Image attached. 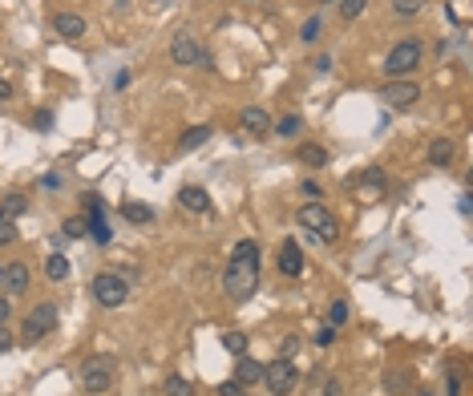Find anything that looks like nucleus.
Masks as SVG:
<instances>
[{"mask_svg":"<svg viewBox=\"0 0 473 396\" xmlns=\"http://www.w3.org/2000/svg\"><path fill=\"white\" fill-rule=\"evenodd\" d=\"M53 33L65 37V41H77V37H85V21H81L77 13H57L53 16Z\"/></svg>","mask_w":473,"mask_h":396,"instance_id":"nucleus-14","label":"nucleus"},{"mask_svg":"<svg viewBox=\"0 0 473 396\" xmlns=\"http://www.w3.org/2000/svg\"><path fill=\"white\" fill-rule=\"evenodd\" d=\"M4 223H9V219H4V211H0V226H4Z\"/></svg>","mask_w":473,"mask_h":396,"instance_id":"nucleus-47","label":"nucleus"},{"mask_svg":"<svg viewBox=\"0 0 473 396\" xmlns=\"http://www.w3.org/2000/svg\"><path fill=\"white\" fill-rule=\"evenodd\" d=\"M235 380L243 384V388H255V384L263 380V364H259V360H251L247 352H243V356H239V364H235Z\"/></svg>","mask_w":473,"mask_h":396,"instance_id":"nucleus-15","label":"nucleus"},{"mask_svg":"<svg viewBox=\"0 0 473 396\" xmlns=\"http://www.w3.org/2000/svg\"><path fill=\"white\" fill-rule=\"evenodd\" d=\"M45 275H49L53 283H61V279H69V259H65L61 251H53L49 259H45Z\"/></svg>","mask_w":473,"mask_h":396,"instance_id":"nucleus-21","label":"nucleus"},{"mask_svg":"<svg viewBox=\"0 0 473 396\" xmlns=\"http://www.w3.org/2000/svg\"><path fill=\"white\" fill-rule=\"evenodd\" d=\"M33 122H37V130H49V125H53V113H49V110H41L37 118H33Z\"/></svg>","mask_w":473,"mask_h":396,"instance_id":"nucleus-40","label":"nucleus"},{"mask_svg":"<svg viewBox=\"0 0 473 396\" xmlns=\"http://www.w3.org/2000/svg\"><path fill=\"white\" fill-rule=\"evenodd\" d=\"M4 279H9V291H13V296H25L28 291V267L25 263H9V267H4Z\"/></svg>","mask_w":473,"mask_h":396,"instance_id":"nucleus-18","label":"nucleus"},{"mask_svg":"<svg viewBox=\"0 0 473 396\" xmlns=\"http://www.w3.org/2000/svg\"><path fill=\"white\" fill-rule=\"evenodd\" d=\"M231 259H235V263H259V243H251V239H239L235 251H231Z\"/></svg>","mask_w":473,"mask_h":396,"instance_id":"nucleus-23","label":"nucleus"},{"mask_svg":"<svg viewBox=\"0 0 473 396\" xmlns=\"http://www.w3.org/2000/svg\"><path fill=\"white\" fill-rule=\"evenodd\" d=\"M296 219H299V226H303V231L320 235L324 243H336V239H340V219L328 211L324 202H308V207H299Z\"/></svg>","mask_w":473,"mask_h":396,"instance_id":"nucleus-3","label":"nucleus"},{"mask_svg":"<svg viewBox=\"0 0 473 396\" xmlns=\"http://www.w3.org/2000/svg\"><path fill=\"white\" fill-rule=\"evenodd\" d=\"M425 9V0H393V13L400 16V21H409V16H417Z\"/></svg>","mask_w":473,"mask_h":396,"instance_id":"nucleus-29","label":"nucleus"},{"mask_svg":"<svg viewBox=\"0 0 473 396\" xmlns=\"http://www.w3.org/2000/svg\"><path fill=\"white\" fill-rule=\"evenodd\" d=\"M13 344H16V340H13V332H9V328H0V356H4V352H9Z\"/></svg>","mask_w":473,"mask_h":396,"instance_id":"nucleus-38","label":"nucleus"},{"mask_svg":"<svg viewBox=\"0 0 473 396\" xmlns=\"http://www.w3.org/2000/svg\"><path fill=\"white\" fill-rule=\"evenodd\" d=\"M324 396H344V384H340V380H328Z\"/></svg>","mask_w":473,"mask_h":396,"instance_id":"nucleus-41","label":"nucleus"},{"mask_svg":"<svg viewBox=\"0 0 473 396\" xmlns=\"http://www.w3.org/2000/svg\"><path fill=\"white\" fill-rule=\"evenodd\" d=\"M279 271H284L287 279L303 275V251H299L296 239H284V243H279Z\"/></svg>","mask_w":473,"mask_h":396,"instance_id":"nucleus-10","label":"nucleus"},{"mask_svg":"<svg viewBox=\"0 0 473 396\" xmlns=\"http://www.w3.org/2000/svg\"><path fill=\"white\" fill-rule=\"evenodd\" d=\"M57 303H37V308L25 316V344H37V340H45V335L57 328Z\"/></svg>","mask_w":473,"mask_h":396,"instance_id":"nucleus-6","label":"nucleus"},{"mask_svg":"<svg viewBox=\"0 0 473 396\" xmlns=\"http://www.w3.org/2000/svg\"><path fill=\"white\" fill-rule=\"evenodd\" d=\"M223 348L231 356H243L247 352V332H223Z\"/></svg>","mask_w":473,"mask_h":396,"instance_id":"nucleus-28","label":"nucleus"},{"mask_svg":"<svg viewBox=\"0 0 473 396\" xmlns=\"http://www.w3.org/2000/svg\"><path fill=\"white\" fill-rule=\"evenodd\" d=\"M296 158L303 162V166H316V170H320V166H328V162H332V154H328L324 146L308 142V146H299V150H296Z\"/></svg>","mask_w":473,"mask_h":396,"instance_id":"nucleus-19","label":"nucleus"},{"mask_svg":"<svg viewBox=\"0 0 473 396\" xmlns=\"http://www.w3.org/2000/svg\"><path fill=\"white\" fill-rule=\"evenodd\" d=\"M412 396H433V392H412Z\"/></svg>","mask_w":473,"mask_h":396,"instance_id":"nucleus-48","label":"nucleus"},{"mask_svg":"<svg viewBox=\"0 0 473 396\" xmlns=\"http://www.w3.org/2000/svg\"><path fill=\"white\" fill-rule=\"evenodd\" d=\"M332 340H336V328H332V323H328V328H320V335H316V344H320V348H328Z\"/></svg>","mask_w":473,"mask_h":396,"instance_id":"nucleus-37","label":"nucleus"},{"mask_svg":"<svg viewBox=\"0 0 473 396\" xmlns=\"http://www.w3.org/2000/svg\"><path fill=\"white\" fill-rule=\"evenodd\" d=\"M380 101L388 110H412L421 101V85L417 81H385L380 85Z\"/></svg>","mask_w":473,"mask_h":396,"instance_id":"nucleus-9","label":"nucleus"},{"mask_svg":"<svg viewBox=\"0 0 473 396\" xmlns=\"http://www.w3.org/2000/svg\"><path fill=\"white\" fill-rule=\"evenodd\" d=\"M162 392H166V396H194V384H190L187 376H166Z\"/></svg>","mask_w":473,"mask_h":396,"instance_id":"nucleus-25","label":"nucleus"},{"mask_svg":"<svg viewBox=\"0 0 473 396\" xmlns=\"http://www.w3.org/2000/svg\"><path fill=\"white\" fill-rule=\"evenodd\" d=\"M202 41L194 37V33H187V28H182V33H175V41H170V61L178 65V69H194V65L202 61Z\"/></svg>","mask_w":473,"mask_h":396,"instance_id":"nucleus-7","label":"nucleus"},{"mask_svg":"<svg viewBox=\"0 0 473 396\" xmlns=\"http://www.w3.org/2000/svg\"><path fill=\"white\" fill-rule=\"evenodd\" d=\"M328 323H332V328H344V323H348V299H336V303H332Z\"/></svg>","mask_w":473,"mask_h":396,"instance_id":"nucleus-31","label":"nucleus"},{"mask_svg":"<svg viewBox=\"0 0 473 396\" xmlns=\"http://www.w3.org/2000/svg\"><path fill=\"white\" fill-rule=\"evenodd\" d=\"M0 279H4V263H0Z\"/></svg>","mask_w":473,"mask_h":396,"instance_id":"nucleus-49","label":"nucleus"},{"mask_svg":"<svg viewBox=\"0 0 473 396\" xmlns=\"http://www.w3.org/2000/svg\"><path fill=\"white\" fill-rule=\"evenodd\" d=\"M332 69V57H316V73H328Z\"/></svg>","mask_w":473,"mask_h":396,"instance_id":"nucleus-43","label":"nucleus"},{"mask_svg":"<svg viewBox=\"0 0 473 396\" xmlns=\"http://www.w3.org/2000/svg\"><path fill=\"white\" fill-rule=\"evenodd\" d=\"M110 384H113V360L110 356L85 360V368H81V388H85V392H110Z\"/></svg>","mask_w":473,"mask_h":396,"instance_id":"nucleus-8","label":"nucleus"},{"mask_svg":"<svg viewBox=\"0 0 473 396\" xmlns=\"http://www.w3.org/2000/svg\"><path fill=\"white\" fill-rule=\"evenodd\" d=\"M9 98H13V85H9V81L0 77V101H9Z\"/></svg>","mask_w":473,"mask_h":396,"instance_id":"nucleus-45","label":"nucleus"},{"mask_svg":"<svg viewBox=\"0 0 473 396\" xmlns=\"http://www.w3.org/2000/svg\"><path fill=\"white\" fill-rule=\"evenodd\" d=\"M211 125H190L187 134L178 137V150H182V154H190V150H199V146H207V142H211Z\"/></svg>","mask_w":473,"mask_h":396,"instance_id":"nucleus-17","label":"nucleus"},{"mask_svg":"<svg viewBox=\"0 0 473 396\" xmlns=\"http://www.w3.org/2000/svg\"><path fill=\"white\" fill-rule=\"evenodd\" d=\"M296 352H299V340H296V335H287L284 344H279V356H284V360H291Z\"/></svg>","mask_w":473,"mask_h":396,"instance_id":"nucleus-35","label":"nucleus"},{"mask_svg":"<svg viewBox=\"0 0 473 396\" xmlns=\"http://www.w3.org/2000/svg\"><path fill=\"white\" fill-rule=\"evenodd\" d=\"M449 396H465V388H461V372L449 368Z\"/></svg>","mask_w":473,"mask_h":396,"instance_id":"nucleus-36","label":"nucleus"},{"mask_svg":"<svg viewBox=\"0 0 473 396\" xmlns=\"http://www.w3.org/2000/svg\"><path fill=\"white\" fill-rule=\"evenodd\" d=\"M110 4H113V9H125V4H130V0H110Z\"/></svg>","mask_w":473,"mask_h":396,"instance_id":"nucleus-46","label":"nucleus"},{"mask_svg":"<svg viewBox=\"0 0 473 396\" xmlns=\"http://www.w3.org/2000/svg\"><path fill=\"white\" fill-rule=\"evenodd\" d=\"M320 33H324V21H320V13H316V16H308V21H303L299 41H303V45H316V41H320Z\"/></svg>","mask_w":473,"mask_h":396,"instance_id":"nucleus-26","label":"nucleus"},{"mask_svg":"<svg viewBox=\"0 0 473 396\" xmlns=\"http://www.w3.org/2000/svg\"><path fill=\"white\" fill-rule=\"evenodd\" d=\"M320 4H336V0H320Z\"/></svg>","mask_w":473,"mask_h":396,"instance_id":"nucleus-50","label":"nucleus"},{"mask_svg":"<svg viewBox=\"0 0 473 396\" xmlns=\"http://www.w3.org/2000/svg\"><path fill=\"white\" fill-rule=\"evenodd\" d=\"M125 85H130V69H122V73L113 77V89H125Z\"/></svg>","mask_w":473,"mask_h":396,"instance_id":"nucleus-42","label":"nucleus"},{"mask_svg":"<svg viewBox=\"0 0 473 396\" xmlns=\"http://www.w3.org/2000/svg\"><path fill=\"white\" fill-rule=\"evenodd\" d=\"M89 296L98 299L101 308H122L125 299H130V287H125L122 275L101 271V275H93V283H89Z\"/></svg>","mask_w":473,"mask_h":396,"instance_id":"nucleus-4","label":"nucleus"},{"mask_svg":"<svg viewBox=\"0 0 473 396\" xmlns=\"http://www.w3.org/2000/svg\"><path fill=\"white\" fill-rule=\"evenodd\" d=\"M453 154H457V146H453V137H433L429 142V166H437V170H445V166H453Z\"/></svg>","mask_w":473,"mask_h":396,"instance_id":"nucleus-13","label":"nucleus"},{"mask_svg":"<svg viewBox=\"0 0 473 396\" xmlns=\"http://www.w3.org/2000/svg\"><path fill=\"white\" fill-rule=\"evenodd\" d=\"M122 219H125V223L146 226V223H154V211H150L146 202H122Z\"/></svg>","mask_w":473,"mask_h":396,"instance_id":"nucleus-20","label":"nucleus"},{"mask_svg":"<svg viewBox=\"0 0 473 396\" xmlns=\"http://www.w3.org/2000/svg\"><path fill=\"white\" fill-rule=\"evenodd\" d=\"M421 57H425V49H421V41L417 37L397 41V45L388 49V57H385V77L388 81H409V77L421 69Z\"/></svg>","mask_w":473,"mask_h":396,"instance_id":"nucleus-1","label":"nucleus"},{"mask_svg":"<svg viewBox=\"0 0 473 396\" xmlns=\"http://www.w3.org/2000/svg\"><path fill=\"white\" fill-rule=\"evenodd\" d=\"M299 190H303V194H308L311 202H320V198H324V186L316 182V178H303V182H299Z\"/></svg>","mask_w":473,"mask_h":396,"instance_id":"nucleus-32","label":"nucleus"},{"mask_svg":"<svg viewBox=\"0 0 473 396\" xmlns=\"http://www.w3.org/2000/svg\"><path fill=\"white\" fill-rule=\"evenodd\" d=\"M255 287H259V263H227V271H223V291L235 303H243V299L255 296Z\"/></svg>","mask_w":473,"mask_h":396,"instance_id":"nucleus-2","label":"nucleus"},{"mask_svg":"<svg viewBox=\"0 0 473 396\" xmlns=\"http://www.w3.org/2000/svg\"><path fill=\"white\" fill-rule=\"evenodd\" d=\"M308 396H320V392H308Z\"/></svg>","mask_w":473,"mask_h":396,"instance_id":"nucleus-51","label":"nucleus"},{"mask_svg":"<svg viewBox=\"0 0 473 396\" xmlns=\"http://www.w3.org/2000/svg\"><path fill=\"white\" fill-rule=\"evenodd\" d=\"M263 380H267V392L271 396H284V392H291L296 388V380H299V368L291 364V360H271V364H263Z\"/></svg>","mask_w":473,"mask_h":396,"instance_id":"nucleus-5","label":"nucleus"},{"mask_svg":"<svg viewBox=\"0 0 473 396\" xmlns=\"http://www.w3.org/2000/svg\"><path fill=\"white\" fill-rule=\"evenodd\" d=\"M9 311H13V303H9V299H0V328H4V320H9Z\"/></svg>","mask_w":473,"mask_h":396,"instance_id":"nucleus-44","label":"nucleus"},{"mask_svg":"<svg viewBox=\"0 0 473 396\" xmlns=\"http://www.w3.org/2000/svg\"><path fill=\"white\" fill-rule=\"evenodd\" d=\"M356 186H360V198H364V202H373V198L385 190V174L376 170V166H368V170L356 178Z\"/></svg>","mask_w":473,"mask_h":396,"instance_id":"nucleus-16","label":"nucleus"},{"mask_svg":"<svg viewBox=\"0 0 473 396\" xmlns=\"http://www.w3.org/2000/svg\"><path fill=\"white\" fill-rule=\"evenodd\" d=\"M178 207H182V211H194V214H207L211 211V194H207L202 186H182V190H178Z\"/></svg>","mask_w":473,"mask_h":396,"instance_id":"nucleus-12","label":"nucleus"},{"mask_svg":"<svg viewBox=\"0 0 473 396\" xmlns=\"http://www.w3.org/2000/svg\"><path fill=\"white\" fill-rule=\"evenodd\" d=\"M239 122H243V134H251V137H271V118H267V110H259V105H247Z\"/></svg>","mask_w":473,"mask_h":396,"instance_id":"nucleus-11","label":"nucleus"},{"mask_svg":"<svg viewBox=\"0 0 473 396\" xmlns=\"http://www.w3.org/2000/svg\"><path fill=\"white\" fill-rule=\"evenodd\" d=\"M299 130H303V118H299V113H287V118L271 122V134H279V137H296Z\"/></svg>","mask_w":473,"mask_h":396,"instance_id":"nucleus-22","label":"nucleus"},{"mask_svg":"<svg viewBox=\"0 0 473 396\" xmlns=\"http://www.w3.org/2000/svg\"><path fill=\"white\" fill-rule=\"evenodd\" d=\"M25 207H28V198H25V194H4V202H0V211H4V219H9V223H16Z\"/></svg>","mask_w":473,"mask_h":396,"instance_id":"nucleus-24","label":"nucleus"},{"mask_svg":"<svg viewBox=\"0 0 473 396\" xmlns=\"http://www.w3.org/2000/svg\"><path fill=\"white\" fill-rule=\"evenodd\" d=\"M336 4H340V16H344V21H356V16L368 9V0H336Z\"/></svg>","mask_w":473,"mask_h":396,"instance_id":"nucleus-30","label":"nucleus"},{"mask_svg":"<svg viewBox=\"0 0 473 396\" xmlns=\"http://www.w3.org/2000/svg\"><path fill=\"white\" fill-rule=\"evenodd\" d=\"M65 239H85L89 235V219H81V214H73V219H65L61 223Z\"/></svg>","mask_w":473,"mask_h":396,"instance_id":"nucleus-27","label":"nucleus"},{"mask_svg":"<svg viewBox=\"0 0 473 396\" xmlns=\"http://www.w3.org/2000/svg\"><path fill=\"white\" fill-rule=\"evenodd\" d=\"M16 243V223H4L0 226V247H13Z\"/></svg>","mask_w":473,"mask_h":396,"instance_id":"nucleus-34","label":"nucleus"},{"mask_svg":"<svg viewBox=\"0 0 473 396\" xmlns=\"http://www.w3.org/2000/svg\"><path fill=\"white\" fill-rule=\"evenodd\" d=\"M41 186H45V190H61V174H45Z\"/></svg>","mask_w":473,"mask_h":396,"instance_id":"nucleus-39","label":"nucleus"},{"mask_svg":"<svg viewBox=\"0 0 473 396\" xmlns=\"http://www.w3.org/2000/svg\"><path fill=\"white\" fill-rule=\"evenodd\" d=\"M219 396H251V388H243L239 380H223L219 384Z\"/></svg>","mask_w":473,"mask_h":396,"instance_id":"nucleus-33","label":"nucleus"}]
</instances>
